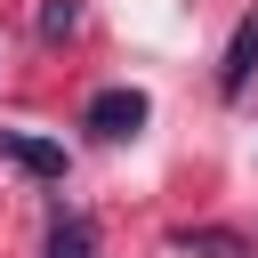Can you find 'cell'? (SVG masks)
Wrapping results in <instances>:
<instances>
[{
	"mask_svg": "<svg viewBox=\"0 0 258 258\" xmlns=\"http://www.w3.org/2000/svg\"><path fill=\"white\" fill-rule=\"evenodd\" d=\"M81 129H89V137H105V145L137 137V129H145V89H97V97H89V113H81Z\"/></svg>",
	"mask_w": 258,
	"mask_h": 258,
	"instance_id": "6da1fadb",
	"label": "cell"
},
{
	"mask_svg": "<svg viewBox=\"0 0 258 258\" xmlns=\"http://www.w3.org/2000/svg\"><path fill=\"white\" fill-rule=\"evenodd\" d=\"M0 153H8L16 169H32V177H64V145H48V137H32V129H0Z\"/></svg>",
	"mask_w": 258,
	"mask_h": 258,
	"instance_id": "7a4b0ae2",
	"label": "cell"
},
{
	"mask_svg": "<svg viewBox=\"0 0 258 258\" xmlns=\"http://www.w3.org/2000/svg\"><path fill=\"white\" fill-rule=\"evenodd\" d=\"M250 73H258V16H242V24H234L226 64H218V89H226V97H242V89H250Z\"/></svg>",
	"mask_w": 258,
	"mask_h": 258,
	"instance_id": "3957f363",
	"label": "cell"
},
{
	"mask_svg": "<svg viewBox=\"0 0 258 258\" xmlns=\"http://www.w3.org/2000/svg\"><path fill=\"white\" fill-rule=\"evenodd\" d=\"M177 250H185V258H250V242H242V234H218V226H202V234L185 226Z\"/></svg>",
	"mask_w": 258,
	"mask_h": 258,
	"instance_id": "277c9868",
	"label": "cell"
},
{
	"mask_svg": "<svg viewBox=\"0 0 258 258\" xmlns=\"http://www.w3.org/2000/svg\"><path fill=\"white\" fill-rule=\"evenodd\" d=\"M40 258H97V234H89V218H56Z\"/></svg>",
	"mask_w": 258,
	"mask_h": 258,
	"instance_id": "5b68a950",
	"label": "cell"
},
{
	"mask_svg": "<svg viewBox=\"0 0 258 258\" xmlns=\"http://www.w3.org/2000/svg\"><path fill=\"white\" fill-rule=\"evenodd\" d=\"M40 32H48V40L73 32V0H48V8H40Z\"/></svg>",
	"mask_w": 258,
	"mask_h": 258,
	"instance_id": "8992f818",
	"label": "cell"
}]
</instances>
